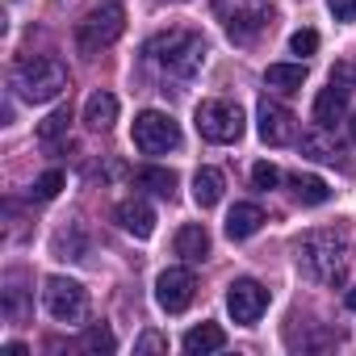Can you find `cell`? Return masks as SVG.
Wrapping results in <instances>:
<instances>
[{"label": "cell", "mask_w": 356, "mask_h": 356, "mask_svg": "<svg viewBox=\"0 0 356 356\" xmlns=\"http://www.w3.org/2000/svg\"><path fill=\"white\" fill-rule=\"evenodd\" d=\"M348 310H352V314H356V289H352V293H348Z\"/></svg>", "instance_id": "32"}, {"label": "cell", "mask_w": 356, "mask_h": 356, "mask_svg": "<svg viewBox=\"0 0 356 356\" xmlns=\"http://www.w3.org/2000/svg\"><path fill=\"white\" fill-rule=\"evenodd\" d=\"M252 181H256V189H273V185L281 181V172H277L268 159H260V163L252 168Z\"/></svg>", "instance_id": "27"}, {"label": "cell", "mask_w": 356, "mask_h": 356, "mask_svg": "<svg viewBox=\"0 0 356 356\" xmlns=\"http://www.w3.org/2000/svg\"><path fill=\"white\" fill-rule=\"evenodd\" d=\"M134 352H168V339H163L159 331H147V335L134 343Z\"/></svg>", "instance_id": "30"}, {"label": "cell", "mask_w": 356, "mask_h": 356, "mask_svg": "<svg viewBox=\"0 0 356 356\" xmlns=\"http://www.w3.org/2000/svg\"><path fill=\"white\" fill-rule=\"evenodd\" d=\"M289 51H293V55H314V51H318V34H314V30H298V34L289 38Z\"/></svg>", "instance_id": "28"}, {"label": "cell", "mask_w": 356, "mask_h": 356, "mask_svg": "<svg viewBox=\"0 0 356 356\" xmlns=\"http://www.w3.org/2000/svg\"><path fill=\"white\" fill-rule=\"evenodd\" d=\"M348 97H352V88H348V67L339 63V67L331 72V84L314 97V122H318V130H331L335 122H343Z\"/></svg>", "instance_id": "11"}, {"label": "cell", "mask_w": 356, "mask_h": 356, "mask_svg": "<svg viewBox=\"0 0 356 356\" xmlns=\"http://www.w3.org/2000/svg\"><path fill=\"white\" fill-rule=\"evenodd\" d=\"M302 80H306V63H273L264 72V84L277 88V92H298Z\"/></svg>", "instance_id": "20"}, {"label": "cell", "mask_w": 356, "mask_h": 356, "mask_svg": "<svg viewBox=\"0 0 356 356\" xmlns=\"http://www.w3.org/2000/svg\"><path fill=\"white\" fill-rule=\"evenodd\" d=\"M193 289H197V281H193L189 268H163V273L155 277V302H159V310H168V314H181V310L193 302Z\"/></svg>", "instance_id": "12"}, {"label": "cell", "mask_w": 356, "mask_h": 356, "mask_svg": "<svg viewBox=\"0 0 356 356\" xmlns=\"http://www.w3.org/2000/svg\"><path fill=\"white\" fill-rule=\"evenodd\" d=\"M13 92L30 105H47L67 92V67L59 59H22L13 67Z\"/></svg>", "instance_id": "3"}, {"label": "cell", "mask_w": 356, "mask_h": 356, "mask_svg": "<svg viewBox=\"0 0 356 356\" xmlns=\"http://www.w3.org/2000/svg\"><path fill=\"white\" fill-rule=\"evenodd\" d=\"M5 356H30V352H26V343H9V348H5Z\"/></svg>", "instance_id": "31"}, {"label": "cell", "mask_w": 356, "mask_h": 356, "mask_svg": "<svg viewBox=\"0 0 356 356\" xmlns=\"http://www.w3.org/2000/svg\"><path fill=\"white\" fill-rule=\"evenodd\" d=\"M42 306L55 323H80L88 310V293L72 277H47L42 281Z\"/></svg>", "instance_id": "8"}, {"label": "cell", "mask_w": 356, "mask_h": 356, "mask_svg": "<svg viewBox=\"0 0 356 356\" xmlns=\"http://www.w3.org/2000/svg\"><path fill=\"white\" fill-rule=\"evenodd\" d=\"M298 268L318 281V285H331L339 289L348 281V264H352V239L343 227H318V231H306L298 239Z\"/></svg>", "instance_id": "1"}, {"label": "cell", "mask_w": 356, "mask_h": 356, "mask_svg": "<svg viewBox=\"0 0 356 356\" xmlns=\"http://www.w3.org/2000/svg\"><path fill=\"white\" fill-rule=\"evenodd\" d=\"M222 189H227V181H222L218 168H197V176H193V202L202 210H214L222 202Z\"/></svg>", "instance_id": "14"}, {"label": "cell", "mask_w": 356, "mask_h": 356, "mask_svg": "<svg viewBox=\"0 0 356 356\" xmlns=\"http://www.w3.org/2000/svg\"><path fill=\"white\" fill-rule=\"evenodd\" d=\"M256 134L268 143V147H289L293 138H298V118L285 109V105H277V101H260L256 105Z\"/></svg>", "instance_id": "10"}, {"label": "cell", "mask_w": 356, "mask_h": 356, "mask_svg": "<svg viewBox=\"0 0 356 356\" xmlns=\"http://www.w3.org/2000/svg\"><path fill=\"white\" fill-rule=\"evenodd\" d=\"M352 143H356V113H352Z\"/></svg>", "instance_id": "33"}, {"label": "cell", "mask_w": 356, "mask_h": 356, "mask_svg": "<svg viewBox=\"0 0 356 356\" xmlns=\"http://www.w3.org/2000/svg\"><path fill=\"white\" fill-rule=\"evenodd\" d=\"M147 59L176 80H193L206 63V42L193 30H168V34H155L147 42Z\"/></svg>", "instance_id": "2"}, {"label": "cell", "mask_w": 356, "mask_h": 356, "mask_svg": "<svg viewBox=\"0 0 356 356\" xmlns=\"http://www.w3.org/2000/svg\"><path fill=\"white\" fill-rule=\"evenodd\" d=\"M193 122H197V134L206 143H239L243 138V109L235 101H222V97L202 101Z\"/></svg>", "instance_id": "6"}, {"label": "cell", "mask_w": 356, "mask_h": 356, "mask_svg": "<svg viewBox=\"0 0 356 356\" xmlns=\"http://www.w3.org/2000/svg\"><path fill=\"white\" fill-rule=\"evenodd\" d=\"M5 314H9V323H26L30 318V302H26V289H22V273H9L5 277Z\"/></svg>", "instance_id": "22"}, {"label": "cell", "mask_w": 356, "mask_h": 356, "mask_svg": "<svg viewBox=\"0 0 356 356\" xmlns=\"http://www.w3.org/2000/svg\"><path fill=\"white\" fill-rule=\"evenodd\" d=\"M260 227H264V210L252 206V202H239V206L227 214V235H231V239H252Z\"/></svg>", "instance_id": "17"}, {"label": "cell", "mask_w": 356, "mask_h": 356, "mask_svg": "<svg viewBox=\"0 0 356 356\" xmlns=\"http://www.w3.org/2000/svg\"><path fill=\"white\" fill-rule=\"evenodd\" d=\"M227 310H231L235 323L252 327V323H260V314L268 310V289H264L260 281H252V277H239V281H231V289H227Z\"/></svg>", "instance_id": "9"}, {"label": "cell", "mask_w": 356, "mask_h": 356, "mask_svg": "<svg viewBox=\"0 0 356 356\" xmlns=\"http://www.w3.org/2000/svg\"><path fill=\"white\" fill-rule=\"evenodd\" d=\"M134 185L147 189V193H155V197H168V202H172V197H176V172L151 163V168H143V172L134 176Z\"/></svg>", "instance_id": "19"}, {"label": "cell", "mask_w": 356, "mask_h": 356, "mask_svg": "<svg viewBox=\"0 0 356 356\" xmlns=\"http://www.w3.org/2000/svg\"><path fill=\"white\" fill-rule=\"evenodd\" d=\"M84 348H88V352H113V348H118V339H113V331H109V327H101V323H97V327H88V331H84Z\"/></svg>", "instance_id": "25"}, {"label": "cell", "mask_w": 356, "mask_h": 356, "mask_svg": "<svg viewBox=\"0 0 356 356\" xmlns=\"http://www.w3.org/2000/svg\"><path fill=\"white\" fill-rule=\"evenodd\" d=\"M130 138H134V147L143 155H168V151L181 147V126H176L168 113H159V109H143L134 118Z\"/></svg>", "instance_id": "7"}, {"label": "cell", "mask_w": 356, "mask_h": 356, "mask_svg": "<svg viewBox=\"0 0 356 356\" xmlns=\"http://www.w3.org/2000/svg\"><path fill=\"white\" fill-rule=\"evenodd\" d=\"M126 30V9L122 0H105V5H97L80 26H76V47L84 55H101L105 47H113Z\"/></svg>", "instance_id": "5"}, {"label": "cell", "mask_w": 356, "mask_h": 356, "mask_svg": "<svg viewBox=\"0 0 356 356\" xmlns=\"http://www.w3.org/2000/svg\"><path fill=\"white\" fill-rule=\"evenodd\" d=\"M118 122V97L113 92H92L84 101V126L88 130H109Z\"/></svg>", "instance_id": "16"}, {"label": "cell", "mask_w": 356, "mask_h": 356, "mask_svg": "<svg viewBox=\"0 0 356 356\" xmlns=\"http://www.w3.org/2000/svg\"><path fill=\"white\" fill-rule=\"evenodd\" d=\"M302 151L314 155V159H327V163H335V155H339V147H335L327 134H306V138H302Z\"/></svg>", "instance_id": "24"}, {"label": "cell", "mask_w": 356, "mask_h": 356, "mask_svg": "<svg viewBox=\"0 0 356 356\" xmlns=\"http://www.w3.org/2000/svg\"><path fill=\"white\" fill-rule=\"evenodd\" d=\"M59 189H63V172H59V168H51V172H42L38 181H34V189H30V193H34L38 202H51V197H59Z\"/></svg>", "instance_id": "23"}, {"label": "cell", "mask_w": 356, "mask_h": 356, "mask_svg": "<svg viewBox=\"0 0 356 356\" xmlns=\"http://www.w3.org/2000/svg\"><path fill=\"white\" fill-rule=\"evenodd\" d=\"M335 22H356V0H327Z\"/></svg>", "instance_id": "29"}, {"label": "cell", "mask_w": 356, "mask_h": 356, "mask_svg": "<svg viewBox=\"0 0 356 356\" xmlns=\"http://www.w3.org/2000/svg\"><path fill=\"white\" fill-rule=\"evenodd\" d=\"M293 197L302 202V206H323V202H331V189H327V181H323V176H293Z\"/></svg>", "instance_id": "21"}, {"label": "cell", "mask_w": 356, "mask_h": 356, "mask_svg": "<svg viewBox=\"0 0 356 356\" xmlns=\"http://www.w3.org/2000/svg\"><path fill=\"white\" fill-rule=\"evenodd\" d=\"M118 227H122L126 235H134V239H151V231H155V210H151L143 197H126V202L118 206Z\"/></svg>", "instance_id": "13"}, {"label": "cell", "mask_w": 356, "mask_h": 356, "mask_svg": "<svg viewBox=\"0 0 356 356\" xmlns=\"http://www.w3.org/2000/svg\"><path fill=\"white\" fill-rule=\"evenodd\" d=\"M176 256H185L189 264H193V260H206V256H210V231H206L202 222L181 227V231H176Z\"/></svg>", "instance_id": "15"}, {"label": "cell", "mask_w": 356, "mask_h": 356, "mask_svg": "<svg viewBox=\"0 0 356 356\" xmlns=\"http://www.w3.org/2000/svg\"><path fill=\"white\" fill-rule=\"evenodd\" d=\"M218 348H227V331H222L218 323H202V327H193V331L185 335V352H189V356H210V352H218Z\"/></svg>", "instance_id": "18"}, {"label": "cell", "mask_w": 356, "mask_h": 356, "mask_svg": "<svg viewBox=\"0 0 356 356\" xmlns=\"http://www.w3.org/2000/svg\"><path fill=\"white\" fill-rule=\"evenodd\" d=\"M210 9L235 42H256L264 30H273L268 0H210Z\"/></svg>", "instance_id": "4"}, {"label": "cell", "mask_w": 356, "mask_h": 356, "mask_svg": "<svg viewBox=\"0 0 356 356\" xmlns=\"http://www.w3.org/2000/svg\"><path fill=\"white\" fill-rule=\"evenodd\" d=\"M67 122H72V113H67V109H55V113H51V118H47L42 126H38V138H42V143L59 138V134L67 130Z\"/></svg>", "instance_id": "26"}]
</instances>
